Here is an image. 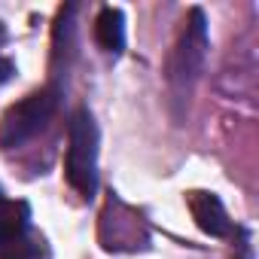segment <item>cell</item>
I'll list each match as a JSON object with an SVG mask.
<instances>
[{
  "label": "cell",
  "mask_w": 259,
  "mask_h": 259,
  "mask_svg": "<svg viewBox=\"0 0 259 259\" xmlns=\"http://www.w3.org/2000/svg\"><path fill=\"white\" fill-rule=\"evenodd\" d=\"M98 122L89 107H76L67 122V153H64V177L82 195L95 198L98 192Z\"/></svg>",
  "instance_id": "cell-1"
},
{
  "label": "cell",
  "mask_w": 259,
  "mask_h": 259,
  "mask_svg": "<svg viewBox=\"0 0 259 259\" xmlns=\"http://www.w3.org/2000/svg\"><path fill=\"white\" fill-rule=\"evenodd\" d=\"M58 89L46 85L40 92H31L28 98H22L19 104H13L4 119H0V150H19L28 141H34L43 128L49 125V119L58 110Z\"/></svg>",
  "instance_id": "cell-2"
},
{
  "label": "cell",
  "mask_w": 259,
  "mask_h": 259,
  "mask_svg": "<svg viewBox=\"0 0 259 259\" xmlns=\"http://www.w3.org/2000/svg\"><path fill=\"white\" fill-rule=\"evenodd\" d=\"M204 58H207V19H204V10L192 7L183 22V34L171 52V61H168V79L177 95L192 92V85L198 82L204 70Z\"/></svg>",
  "instance_id": "cell-3"
},
{
  "label": "cell",
  "mask_w": 259,
  "mask_h": 259,
  "mask_svg": "<svg viewBox=\"0 0 259 259\" xmlns=\"http://www.w3.org/2000/svg\"><path fill=\"white\" fill-rule=\"evenodd\" d=\"M186 204H189L192 220L198 223V229L204 235H210V238H229L235 232V226H232V220H229V213H226V207H223V201H220L217 192L192 189V192H186Z\"/></svg>",
  "instance_id": "cell-4"
},
{
  "label": "cell",
  "mask_w": 259,
  "mask_h": 259,
  "mask_svg": "<svg viewBox=\"0 0 259 259\" xmlns=\"http://www.w3.org/2000/svg\"><path fill=\"white\" fill-rule=\"evenodd\" d=\"M28 232H31V204L13 201L0 189V250L22 241Z\"/></svg>",
  "instance_id": "cell-5"
},
{
  "label": "cell",
  "mask_w": 259,
  "mask_h": 259,
  "mask_svg": "<svg viewBox=\"0 0 259 259\" xmlns=\"http://www.w3.org/2000/svg\"><path fill=\"white\" fill-rule=\"evenodd\" d=\"M95 40L107 55H122L125 49V16L116 7H104L95 19Z\"/></svg>",
  "instance_id": "cell-6"
},
{
  "label": "cell",
  "mask_w": 259,
  "mask_h": 259,
  "mask_svg": "<svg viewBox=\"0 0 259 259\" xmlns=\"http://www.w3.org/2000/svg\"><path fill=\"white\" fill-rule=\"evenodd\" d=\"M0 259H49V250H46L43 238H34L28 232L22 241H16V244L0 250Z\"/></svg>",
  "instance_id": "cell-7"
},
{
  "label": "cell",
  "mask_w": 259,
  "mask_h": 259,
  "mask_svg": "<svg viewBox=\"0 0 259 259\" xmlns=\"http://www.w3.org/2000/svg\"><path fill=\"white\" fill-rule=\"evenodd\" d=\"M4 43H7V31H4V25H0V85H4L7 79H13V73H16V64L4 52Z\"/></svg>",
  "instance_id": "cell-8"
}]
</instances>
